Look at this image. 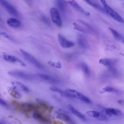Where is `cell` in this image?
I'll return each mask as SVG.
<instances>
[{
  "label": "cell",
  "instance_id": "1",
  "mask_svg": "<svg viewBox=\"0 0 124 124\" xmlns=\"http://www.w3.org/2000/svg\"><path fill=\"white\" fill-rule=\"evenodd\" d=\"M64 91L66 94L67 97L74 98L86 104H90L92 103L91 100L88 97L76 90L66 89L65 90H64Z\"/></svg>",
  "mask_w": 124,
  "mask_h": 124
},
{
  "label": "cell",
  "instance_id": "2",
  "mask_svg": "<svg viewBox=\"0 0 124 124\" xmlns=\"http://www.w3.org/2000/svg\"><path fill=\"white\" fill-rule=\"evenodd\" d=\"M100 0L103 6L105 11H106V12L107 13L108 15H109L114 20H115V21L119 23H123L124 22L123 18L112 8H111L109 5H108V4L107 3L105 0Z\"/></svg>",
  "mask_w": 124,
  "mask_h": 124
},
{
  "label": "cell",
  "instance_id": "3",
  "mask_svg": "<svg viewBox=\"0 0 124 124\" xmlns=\"http://www.w3.org/2000/svg\"><path fill=\"white\" fill-rule=\"evenodd\" d=\"M0 57L5 61L18 64L21 66H26V65L23 62L17 57L15 56L9 55L5 53H1L0 54Z\"/></svg>",
  "mask_w": 124,
  "mask_h": 124
},
{
  "label": "cell",
  "instance_id": "4",
  "mask_svg": "<svg viewBox=\"0 0 124 124\" xmlns=\"http://www.w3.org/2000/svg\"><path fill=\"white\" fill-rule=\"evenodd\" d=\"M19 51L22 54V55L25 58V59L27 60H28L29 62L31 63L35 66L40 69H44V66L38 61H37L32 55L21 48L19 49Z\"/></svg>",
  "mask_w": 124,
  "mask_h": 124
},
{
  "label": "cell",
  "instance_id": "5",
  "mask_svg": "<svg viewBox=\"0 0 124 124\" xmlns=\"http://www.w3.org/2000/svg\"><path fill=\"white\" fill-rule=\"evenodd\" d=\"M8 74L11 76L25 80H31L33 79V76L31 75L20 70H11L8 72Z\"/></svg>",
  "mask_w": 124,
  "mask_h": 124
},
{
  "label": "cell",
  "instance_id": "6",
  "mask_svg": "<svg viewBox=\"0 0 124 124\" xmlns=\"http://www.w3.org/2000/svg\"><path fill=\"white\" fill-rule=\"evenodd\" d=\"M50 14L53 22L57 26L61 27L62 25V22L58 10L55 8L52 7L50 9Z\"/></svg>",
  "mask_w": 124,
  "mask_h": 124
},
{
  "label": "cell",
  "instance_id": "7",
  "mask_svg": "<svg viewBox=\"0 0 124 124\" xmlns=\"http://www.w3.org/2000/svg\"><path fill=\"white\" fill-rule=\"evenodd\" d=\"M0 5L11 15L15 16H18V13L16 9L7 1L5 0H0Z\"/></svg>",
  "mask_w": 124,
  "mask_h": 124
},
{
  "label": "cell",
  "instance_id": "8",
  "mask_svg": "<svg viewBox=\"0 0 124 124\" xmlns=\"http://www.w3.org/2000/svg\"><path fill=\"white\" fill-rule=\"evenodd\" d=\"M58 38L60 44L63 48H70L74 46V43L72 41L68 40L60 34L58 35Z\"/></svg>",
  "mask_w": 124,
  "mask_h": 124
},
{
  "label": "cell",
  "instance_id": "9",
  "mask_svg": "<svg viewBox=\"0 0 124 124\" xmlns=\"http://www.w3.org/2000/svg\"><path fill=\"white\" fill-rule=\"evenodd\" d=\"M86 113L87 115L99 120L105 121L108 120V117L106 115L95 110H89L86 111Z\"/></svg>",
  "mask_w": 124,
  "mask_h": 124
},
{
  "label": "cell",
  "instance_id": "10",
  "mask_svg": "<svg viewBox=\"0 0 124 124\" xmlns=\"http://www.w3.org/2000/svg\"><path fill=\"white\" fill-rule=\"evenodd\" d=\"M68 3L73 8L76 9L77 11L86 16L90 15V13L85 11L82 7H81L79 4L75 0H69L67 1Z\"/></svg>",
  "mask_w": 124,
  "mask_h": 124
},
{
  "label": "cell",
  "instance_id": "11",
  "mask_svg": "<svg viewBox=\"0 0 124 124\" xmlns=\"http://www.w3.org/2000/svg\"><path fill=\"white\" fill-rule=\"evenodd\" d=\"M103 111L106 115L109 116L122 115V112L120 110L114 108H105Z\"/></svg>",
  "mask_w": 124,
  "mask_h": 124
},
{
  "label": "cell",
  "instance_id": "12",
  "mask_svg": "<svg viewBox=\"0 0 124 124\" xmlns=\"http://www.w3.org/2000/svg\"><path fill=\"white\" fill-rule=\"evenodd\" d=\"M56 117L60 120H61L65 122L68 123H73V122L71 118L67 115L66 114H65L62 112H57L56 113Z\"/></svg>",
  "mask_w": 124,
  "mask_h": 124
},
{
  "label": "cell",
  "instance_id": "13",
  "mask_svg": "<svg viewBox=\"0 0 124 124\" xmlns=\"http://www.w3.org/2000/svg\"><path fill=\"white\" fill-rule=\"evenodd\" d=\"M32 117L36 120L40 121L43 123H49L50 122L49 119H48L47 117L43 116L42 114L37 111H35L33 114Z\"/></svg>",
  "mask_w": 124,
  "mask_h": 124
},
{
  "label": "cell",
  "instance_id": "14",
  "mask_svg": "<svg viewBox=\"0 0 124 124\" xmlns=\"http://www.w3.org/2000/svg\"><path fill=\"white\" fill-rule=\"evenodd\" d=\"M37 76L39 77L40 78H41V79L46 81H47L49 82L57 83L58 82V80L56 78L48 75L39 73V74H37Z\"/></svg>",
  "mask_w": 124,
  "mask_h": 124
},
{
  "label": "cell",
  "instance_id": "15",
  "mask_svg": "<svg viewBox=\"0 0 124 124\" xmlns=\"http://www.w3.org/2000/svg\"><path fill=\"white\" fill-rule=\"evenodd\" d=\"M7 24L13 28H18L21 26V22L17 19L11 17L7 20Z\"/></svg>",
  "mask_w": 124,
  "mask_h": 124
},
{
  "label": "cell",
  "instance_id": "16",
  "mask_svg": "<svg viewBox=\"0 0 124 124\" xmlns=\"http://www.w3.org/2000/svg\"><path fill=\"white\" fill-rule=\"evenodd\" d=\"M68 108L72 114H73L74 115H75V116H76L77 117H78V118H79V119H80L83 121H86L87 119L85 116L83 114H82L81 113H80L79 111H78L76 108H75L73 106H72L70 105H69Z\"/></svg>",
  "mask_w": 124,
  "mask_h": 124
},
{
  "label": "cell",
  "instance_id": "17",
  "mask_svg": "<svg viewBox=\"0 0 124 124\" xmlns=\"http://www.w3.org/2000/svg\"><path fill=\"white\" fill-rule=\"evenodd\" d=\"M12 84L14 87H15L16 89L18 90H20L26 93H28L29 92V88L21 83H20L17 81L13 82Z\"/></svg>",
  "mask_w": 124,
  "mask_h": 124
},
{
  "label": "cell",
  "instance_id": "18",
  "mask_svg": "<svg viewBox=\"0 0 124 124\" xmlns=\"http://www.w3.org/2000/svg\"><path fill=\"white\" fill-rule=\"evenodd\" d=\"M115 62L113 60L107 58H102L99 61V63L108 67H112L114 65Z\"/></svg>",
  "mask_w": 124,
  "mask_h": 124
},
{
  "label": "cell",
  "instance_id": "19",
  "mask_svg": "<svg viewBox=\"0 0 124 124\" xmlns=\"http://www.w3.org/2000/svg\"><path fill=\"white\" fill-rule=\"evenodd\" d=\"M20 108L24 112H30L35 109V107L31 104L23 103L21 104Z\"/></svg>",
  "mask_w": 124,
  "mask_h": 124
},
{
  "label": "cell",
  "instance_id": "20",
  "mask_svg": "<svg viewBox=\"0 0 124 124\" xmlns=\"http://www.w3.org/2000/svg\"><path fill=\"white\" fill-rule=\"evenodd\" d=\"M77 41L78 45L81 48H86L88 47V43L86 39L82 36H78L77 38Z\"/></svg>",
  "mask_w": 124,
  "mask_h": 124
},
{
  "label": "cell",
  "instance_id": "21",
  "mask_svg": "<svg viewBox=\"0 0 124 124\" xmlns=\"http://www.w3.org/2000/svg\"><path fill=\"white\" fill-rule=\"evenodd\" d=\"M8 92L12 96L15 98L19 99L21 98V94L18 92V90L14 86L13 87H10L8 89Z\"/></svg>",
  "mask_w": 124,
  "mask_h": 124
},
{
  "label": "cell",
  "instance_id": "22",
  "mask_svg": "<svg viewBox=\"0 0 124 124\" xmlns=\"http://www.w3.org/2000/svg\"><path fill=\"white\" fill-rule=\"evenodd\" d=\"M108 29L111 32V33H112V34L113 35V36L116 39L120 40V41H123V37L118 32H117L114 29L111 28H109Z\"/></svg>",
  "mask_w": 124,
  "mask_h": 124
},
{
  "label": "cell",
  "instance_id": "23",
  "mask_svg": "<svg viewBox=\"0 0 124 124\" xmlns=\"http://www.w3.org/2000/svg\"><path fill=\"white\" fill-rule=\"evenodd\" d=\"M49 90L50 91H52L53 92H57L58 93L60 94H61L62 96H65V97H67L66 94L65 93L64 91H63L56 87H54V86H52L49 87Z\"/></svg>",
  "mask_w": 124,
  "mask_h": 124
},
{
  "label": "cell",
  "instance_id": "24",
  "mask_svg": "<svg viewBox=\"0 0 124 124\" xmlns=\"http://www.w3.org/2000/svg\"><path fill=\"white\" fill-rule=\"evenodd\" d=\"M56 4L62 12H64L65 10V5L62 0H56Z\"/></svg>",
  "mask_w": 124,
  "mask_h": 124
},
{
  "label": "cell",
  "instance_id": "25",
  "mask_svg": "<svg viewBox=\"0 0 124 124\" xmlns=\"http://www.w3.org/2000/svg\"><path fill=\"white\" fill-rule=\"evenodd\" d=\"M80 67L82 69V71L84 73V74L86 76H89V75L90 74V71L88 66L85 63H84V62L81 63L80 64Z\"/></svg>",
  "mask_w": 124,
  "mask_h": 124
},
{
  "label": "cell",
  "instance_id": "26",
  "mask_svg": "<svg viewBox=\"0 0 124 124\" xmlns=\"http://www.w3.org/2000/svg\"><path fill=\"white\" fill-rule=\"evenodd\" d=\"M87 3H88L89 4L91 5V6L94 7V8L97 9L98 10L102 11V12H104V9H103L102 7H101L100 5H99L98 4L94 3V2L92 1L91 0H84Z\"/></svg>",
  "mask_w": 124,
  "mask_h": 124
},
{
  "label": "cell",
  "instance_id": "27",
  "mask_svg": "<svg viewBox=\"0 0 124 124\" xmlns=\"http://www.w3.org/2000/svg\"><path fill=\"white\" fill-rule=\"evenodd\" d=\"M73 26H74V29H75L78 31H79L82 33H87V31H86V30L84 28L81 27L80 25H79L76 23H73Z\"/></svg>",
  "mask_w": 124,
  "mask_h": 124
},
{
  "label": "cell",
  "instance_id": "28",
  "mask_svg": "<svg viewBox=\"0 0 124 124\" xmlns=\"http://www.w3.org/2000/svg\"><path fill=\"white\" fill-rule=\"evenodd\" d=\"M0 36H1L10 41H14V39H13V38L9 34H8L7 32H5L4 31H0Z\"/></svg>",
  "mask_w": 124,
  "mask_h": 124
},
{
  "label": "cell",
  "instance_id": "29",
  "mask_svg": "<svg viewBox=\"0 0 124 124\" xmlns=\"http://www.w3.org/2000/svg\"><path fill=\"white\" fill-rule=\"evenodd\" d=\"M48 63L51 65L53 67H56V68H61L62 67V65L61 64L60 62H48Z\"/></svg>",
  "mask_w": 124,
  "mask_h": 124
},
{
  "label": "cell",
  "instance_id": "30",
  "mask_svg": "<svg viewBox=\"0 0 124 124\" xmlns=\"http://www.w3.org/2000/svg\"><path fill=\"white\" fill-rule=\"evenodd\" d=\"M116 90L115 89H114L113 88L110 87V86H107L105 87V88H104L102 89V93H104V92H108V93H110V92H114Z\"/></svg>",
  "mask_w": 124,
  "mask_h": 124
},
{
  "label": "cell",
  "instance_id": "31",
  "mask_svg": "<svg viewBox=\"0 0 124 124\" xmlns=\"http://www.w3.org/2000/svg\"><path fill=\"white\" fill-rule=\"evenodd\" d=\"M0 105H2V106H7V103L4 101H3L1 98H0Z\"/></svg>",
  "mask_w": 124,
  "mask_h": 124
}]
</instances>
